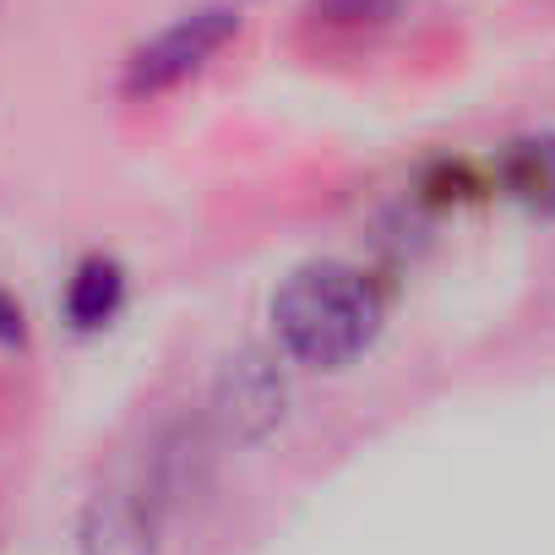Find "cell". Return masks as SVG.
<instances>
[{
    "label": "cell",
    "instance_id": "2",
    "mask_svg": "<svg viewBox=\"0 0 555 555\" xmlns=\"http://www.w3.org/2000/svg\"><path fill=\"white\" fill-rule=\"evenodd\" d=\"M234 34H240V12H229V7H207V12L180 17L175 28H164L153 44H142L131 55L126 93H164V88L196 77Z\"/></svg>",
    "mask_w": 555,
    "mask_h": 555
},
{
    "label": "cell",
    "instance_id": "1",
    "mask_svg": "<svg viewBox=\"0 0 555 555\" xmlns=\"http://www.w3.org/2000/svg\"><path fill=\"white\" fill-rule=\"evenodd\" d=\"M272 322L278 344L300 365L338 371L354 354H365L382 333V295L349 261H311L284 278V289L272 300Z\"/></svg>",
    "mask_w": 555,
    "mask_h": 555
},
{
    "label": "cell",
    "instance_id": "3",
    "mask_svg": "<svg viewBox=\"0 0 555 555\" xmlns=\"http://www.w3.org/2000/svg\"><path fill=\"white\" fill-rule=\"evenodd\" d=\"M284 403H289V387H284V371H278L267 354L245 349L223 365L218 376V414L234 436H267L278 420H284Z\"/></svg>",
    "mask_w": 555,
    "mask_h": 555
},
{
    "label": "cell",
    "instance_id": "7",
    "mask_svg": "<svg viewBox=\"0 0 555 555\" xmlns=\"http://www.w3.org/2000/svg\"><path fill=\"white\" fill-rule=\"evenodd\" d=\"M322 17L338 23V28H376L398 12V0H317Z\"/></svg>",
    "mask_w": 555,
    "mask_h": 555
},
{
    "label": "cell",
    "instance_id": "6",
    "mask_svg": "<svg viewBox=\"0 0 555 555\" xmlns=\"http://www.w3.org/2000/svg\"><path fill=\"white\" fill-rule=\"evenodd\" d=\"M120 300H126V278L104 256L82 261L77 278L66 284V317H72V327H104L120 311Z\"/></svg>",
    "mask_w": 555,
    "mask_h": 555
},
{
    "label": "cell",
    "instance_id": "5",
    "mask_svg": "<svg viewBox=\"0 0 555 555\" xmlns=\"http://www.w3.org/2000/svg\"><path fill=\"white\" fill-rule=\"evenodd\" d=\"M501 191L528 207V212H555V137H522L506 142L501 164H495Z\"/></svg>",
    "mask_w": 555,
    "mask_h": 555
},
{
    "label": "cell",
    "instance_id": "4",
    "mask_svg": "<svg viewBox=\"0 0 555 555\" xmlns=\"http://www.w3.org/2000/svg\"><path fill=\"white\" fill-rule=\"evenodd\" d=\"M88 555H153V506L137 490H109L93 501L82 528Z\"/></svg>",
    "mask_w": 555,
    "mask_h": 555
}]
</instances>
